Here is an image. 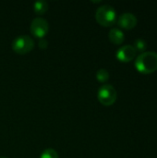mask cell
I'll return each mask as SVG.
<instances>
[{"instance_id": "10", "label": "cell", "mask_w": 157, "mask_h": 158, "mask_svg": "<svg viewBox=\"0 0 157 158\" xmlns=\"http://www.w3.org/2000/svg\"><path fill=\"white\" fill-rule=\"evenodd\" d=\"M96 79L100 82H105L109 79V72L105 69H100L96 72Z\"/></svg>"}, {"instance_id": "9", "label": "cell", "mask_w": 157, "mask_h": 158, "mask_svg": "<svg viewBox=\"0 0 157 158\" xmlns=\"http://www.w3.org/2000/svg\"><path fill=\"white\" fill-rule=\"evenodd\" d=\"M33 8H34V11L38 14H43L44 13L47 8H48V3L44 0H38V1H35L34 2V5H33Z\"/></svg>"}, {"instance_id": "11", "label": "cell", "mask_w": 157, "mask_h": 158, "mask_svg": "<svg viewBox=\"0 0 157 158\" xmlns=\"http://www.w3.org/2000/svg\"><path fill=\"white\" fill-rule=\"evenodd\" d=\"M40 158H58V154L55 149L47 148L41 154Z\"/></svg>"}, {"instance_id": "7", "label": "cell", "mask_w": 157, "mask_h": 158, "mask_svg": "<svg viewBox=\"0 0 157 158\" xmlns=\"http://www.w3.org/2000/svg\"><path fill=\"white\" fill-rule=\"evenodd\" d=\"M118 24L126 30H131L133 29L136 24H137V18L134 14L127 12V13H123L122 15H120V17L118 19Z\"/></svg>"}, {"instance_id": "13", "label": "cell", "mask_w": 157, "mask_h": 158, "mask_svg": "<svg viewBox=\"0 0 157 158\" xmlns=\"http://www.w3.org/2000/svg\"><path fill=\"white\" fill-rule=\"evenodd\" d=\"M47 45H48L47 40H45L44 38H40V40H39V46H40V48L45 49L47 47Z\"/></svg>"}, {"instance_id": "3", "label": "cell", "mask_w": 157, "mask_h": 158, "mask_svg": "<svg viewBox=\"0 0 157 158\" xmlns=\"http://www.w3.org/2000/svg\"><path fill=\"white\" fill-rule=\"evenodd\" d=\"M117 91L111 84H104L97 92V97L104 106H111L117 100Z\"/></svg>"}, {"instance_id": "8", "label": "cell", "mask_w": 157, "mask_h": 158, "mask_svg": "<svg viewBox=\"0 0 157 158\" xmlns=\"http://www.w3.org/2000/svg\"><path fill=\"white\" fill-rule=\"evenodd\" d=\"M108 37H109L110 41L115 44H120L125 40V35H124L123 31L118 28L111 29L108 33Z\"/></svg>"}, {"instance_id": "5", "label": "cell", "mask_w": 157, "mask_h": 158, "mask_svg": "<svg viewBox=\"0 0 157 158\" xmlns=\"http://www.w3.org/2000/svg\"><path fill=\"white\" fill-rule=\"evenodd\" d=\"M31 31L37 38H43L49 30L48 22L45 19L37 17L31 22Z\"/></svg>"}, {"instance_id": "12", "label": "cell", "mask_w": 157, "mask_h": 158, "mask_svg": "<svg viewBox=\"0 0 157 158\" xmlns=\"http://www.w3.org/2000/svg\"><path fill=\"white\" fill-rule=\"evenodd\" d=\"M134 48L136 49V51H144L146 48V42L143 41V39H137L135 40L134 43Z\"/></svg>"}, {"instance_id": "4", "label": "cell", "mask_w": 157, "mask_h": 158, "mask_svg": "<svg viewBox=\"0 0 157 158\" xmlns=\"http://www.w3.org/2000/svg\"><path fill=\"white\" fill-rule=\"evenodd\" d=\"M34 47V41L29 35H19L12 42V48L19 54H26Z\"/></svg>"}, {"instance_id": "6", "label": "cell", "mask_w": 157, "mask_h": 158, "mask_svg": "<svg viewBox=\"0 0 157 158\" xmlns=\"http://www.w3.org/2000/svg\"><path fill=\"white\" fill-rule=\"evenodd\" d=\"M136 49L133 45H123L117 51V58L122 62H130L136 56Z\"/></svg>"}, {"instance_id": "14", "label": "cell", "mask_w": 157, "mask_h": 158, "mask_svg": "<svg viewBox=\"0 0 157 158\" xmlns=\"http://www.w3.org/2000/svg\"><path fill=\"white\" fill-rule=\"evenodd\" d=\"M0 158H8V157H6V156H0Z\"/></svg>"}, {"instance_id": "2", "label": "cell", "mask_w": 157, "mask_h": 158, "mask_svg": "<svg viewBox=\"0 0 157 158\" xmlns=\"http://www.w3.org/2000/svg\"><path fill=\"white\" fill-rule=\"evenodd\" d=\"M95 19L98 23L103 26H111L115 23L117 19V12L110 5H103L99 6L95 13Z\"/></svg>"}, {"instance_id": "1", "label": "cell", "mask_w": 157, "mask_h": 158, "mask_svg": "<svg viewBox=\"0 0 157 158\" xmlns=\"http://www.w3.org/2000/svg\"><path fill=\"white\" fill-rule=\"evenodd\" d=\"M136 69L143 74H150L157 70V53L143 52L135 60Z\"/></svg>"}]
</instances>
